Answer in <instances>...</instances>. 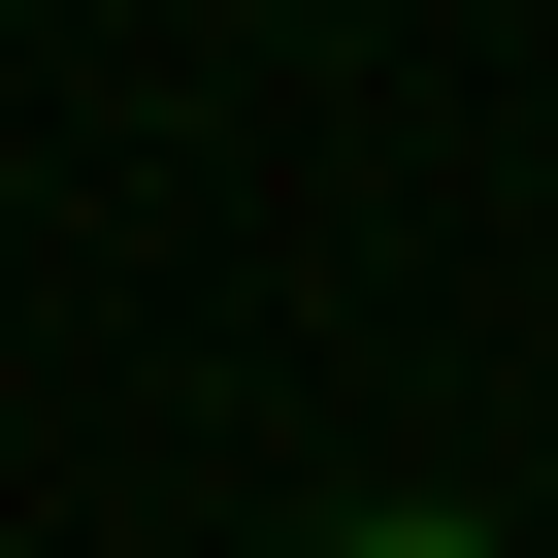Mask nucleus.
<instances>
[{"label": "nucleus", "instance_id": "f257e3e1", "mask_svg": "<svg viewBox=\"0 0 558 558\" xmlns=\"http://www.w3.org/2000/svg\"><path fill=\"white\" fill-rule=\"evenodd\" d=\"M329 558H525V525H493V493H362Z\"/></svg>", "mask_w": 558, "mask_h": 558}]
</instances>
